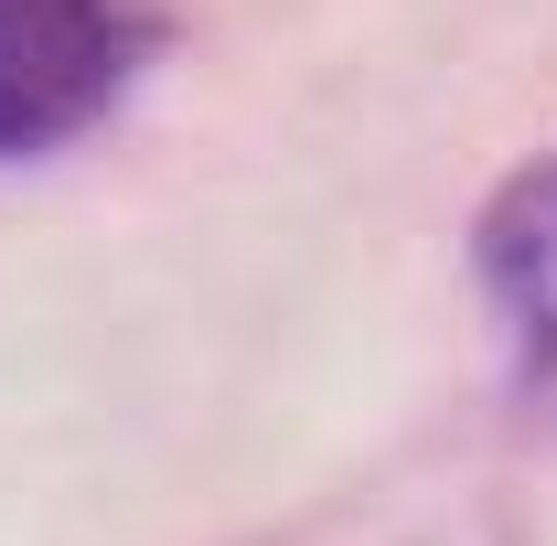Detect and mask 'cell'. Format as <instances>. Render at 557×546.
I'll return each mask as SVG.
<instances>
[{"mask_svg": "<svg viewBox=\"0 0 557 546\" xmlns=\"http://www.w3.org/2000/svg\"><path fill=\"white\" fill-rule=\"evenodd\" d=\"M161 44L150 0H0V161L97 129Z\"/></svg>", "mask_w": 557, "mask_h": 546, "instance_id": "6da1fadb", "label": "cell"}, {"mask_svg": "<svg viewBox=\"0 0 557 546\" xmlns=\"http://www.w3.org/2000/svg\"><path fill=\"white\" fill-rule=\"evenodd\" d=\"M472 258H483L493 311H504L515 333L536 343V353H557V161L515 172V183L483 204V236H472Z\"/></svg>", "mask_w": 557, "mask_h": 546, "instance_id": "7a4b0ae2", "label": "cell"}]
</instances>
